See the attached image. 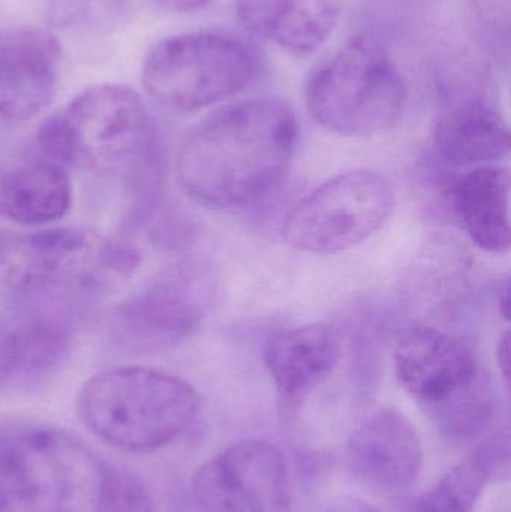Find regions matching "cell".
<instances>
[{
  "mask_svg": "<svg viewBox=\"0 0 511 512\" xmlns=\"http://www.w3.org/2000/svg\"><path fill=\"white\" fill-rule=\"evenodd\" d=\"M297 138L296 116L279 99L225 105L204 117L183 141L177 182L207 209H248L278 188L293 161Z\"/></svg>",
  "mask_w": 511,
  "mask_h": 512,
  "instance_id": "obj_1",
  "label": "cell"
},
{
  "mask_svg": "<svg viewBox=\"0 0 511 512\" xmlns=\"http://www.w3.org/2000/svg\"><path fill=\"white\" fill-rule=\"evenodd\" d=\"M131 243L83 228H51L0 236V301L12 316L80 321L117 280L140 265Z\"/></svg>",
  "mask_w": 511,
  "mask_h": 512,
  "instance_id": "obj_2",
  "label": "cell"
},
{
  "mask_svg": "<svg viewBox=\"0 0 511 512\" xmlns=\"http://www.w3.org/2000/svg\"><path fill=\"white\" fill-rule=\"evenodd\" d=\"M41 155L63 167L117 177L149 192L162 180L155 117L135 90L98 84L48 117L36 134Z\"/></svg>",
  "mask_w": 511,
  "mask_h": 512,
  "instance_id": "obj_3",
  "label": "cell"
},
{
  "mask_svg": "<svg viewBox=\"0 0 511 512\" xmlns=\"http://www.w3.org/2000/svg\"><path fill=\"white\" fill-rule=\"evenodd\" d=\"M195 388L158 369L117 367L90 378L78 394L84 426L126 453H152L179 438L197 418Z\"/></svg>",
  "mask_w": 511,
  "mask_h": 512,
  "instance_id": "obj_4",
  "label": "cell"
},
{
  "mask_svg": "<svg viewBox=\"0 0 511 512\" xmlns=\"http://www.w3.org/2000/svg\"><path fill=\"white\" fill-rule=\"evenodd\" d=\"M98 468L66 430L0 418V512H95Z\"/></svg>",
  "mask_w": 511,
  "mask_h": 512,
  "instance_id": "obj_5",
  "label": "cell"
},
{
  "mask_svg": "<svg viewBox=\"0 0 511 512\" xmlns=\"http://www.w3.org/2000/svg\"><path fill=\"white\" fill-rule=\"evenodd\" d=\"M305 102L312 119L342 137H369L401 122L407 87L380 42L354 36L309 75Z\"/></svg>",
  "mask_w": 511,
  "mask_h": 512,
  "instance_id": "obj_6",
  "label": "cell"
},
{
  "mask_svg": "<svg viewBox=\"0 0 511 512\" xmlns=\"http://www.w3.org/2000/svg\"><path fill=\"white\" fill-rule=\"evenodd\" d=\"M258 71V54L243 39L201 30L156 42L144 56L141 83L167 110L194 113L242 92Z\"/></svg>",
  "mask_w": 511,
  "mask_h": 512,
  "instance_id": "obj_7",
  "label": "cell"
},
{
  "mask_svg": "<svg viewBox=\"0 0 511 512\" xmlns=\"http://www.w3.org/2000/svg\"><path fill=\"white\" fill-rule=\"evenodd\" d=\"M212 294L203 262H179L111 307L105 331L117 348L132 354L171 351L200 330Z\"/></svg>",
  "mask_w": 511,
  "mask_h": 512,
  "instance_id": "obj_8",
  "label": "cell"
},
{
  "mask_svg": "<svg viewBox=\"0 0 511 512\" xmlns=\"http://www.w3.org/2000/svg\"><path fill=\"white\" fill-rule=\"evenodd\" d=\"M395 204L392 185L375 171L333 177L285 219V242L309 254H339L374 236Z\"/></svg>",
  "mask_w": 511,
  "mask_h": 512,
  "instance_id": "obj_9",
  "label": "cell"
},
{
  "mask_svg": "<svg viewBox=\"0 0 511 512\" xmlns=\"http://www.w3.org/2000/svg\"><path fill=\"white\" fill-rule=\"evenodd\" d=\"M192 496L209 512H290L287 459L267 441L231 445L198 468Z\"/></svg>",
  "mask_w": 511,
  "mask_h": 512,
  "instance_id": "obj_10",
  "label": "cell"
},
{
  "mask_svg": "<svg viewBox=\"0 0 511 512\" xmlns=\"http://www.w3.org/2000/svg\"><path fill=\"white\" fill-rule=\"evenodd\" d=\"M396 375L428 412L446 405L480 379L471 349L435 328H413L398 342Z\"/></svg>",
  "mask_w": 511,
  "mask_h": 512,
  "instance_id": "obj_11",
  "label": "cell"
},
{
  "mask_svg": "<svg viewBox=\"0 0 511 512\" xmlns=\"http://www.w3.org/2000/svg\"><path fill=\"white\" fill-rule=\"evenodd\" d=\"M347 463L351 474L371 492L401 495L422 471V441L404 415L384 409L357 427L348 442Z\"/></svg>",
  "mask_w": 511,
  "mask_h": 512,
  "instance_id": "obj_12",
  "label": "cell"
},
{
  "mask_svg": "<svg viewBox=\"0 0 511 512\" xmlns=\"http://www.w3.org/2000/svg\"><path fill=\"white\" fill-rule=\"evenodd\" d=\"M60 44L35 27L0 30V117L24 122L53 102L59 83Z\"/></svg>",
  "mask_w": 511,
  "mask_h": 512,
  "instance_id": "obj_13",
  "label": "cell"
},
{
  "mask_svg": "<svg viewBox=\"0 0 511 512\" xmlns=\"http://www.w3.org/2000/svg\"><path fill=\"white\" fill-rule=\"evenodd\" d=\"M339 339L326 324L278 331L267 340L264 364L288 405L302 402L335 369Z\"/></svg>",
  "mask_w": 511,
  "mask_h": 512,
  "instance_id": "obj_14",
  "label": "cell"
},
{
  "mask_svg": "<svg viewBox=\"0 0 511 512\" xmlns=\"http://www.w3.org/2000/svg\"><path fill=\"white\" fill-rule=\"evenodd\" d=\"M72 198L71 177L59 162L44 156L0 165V219L42 227L65 218Z\"/></svg>",
  "mask_w": 511,
  "mask_h": 512,
  "instance_id": "obj_15",
  "label": "cell"
},
{
  "mask_svg": "<svg viewBox=\"0 0 511 512\" xmlns=\"http://www.w3.org/2000/svg\"><path fill=\"white\" fill-rule=\"evenodd\" d=\"M434 140L438 153L458 167L500 161L510 149L506 120L479 95H453L444 101Z\"/></svg>",
  "mask_w": 511,
  "mask_h": 512,
  "instance_id": "obj_16",
  "label": "cell"
},
{
  "mask_svg": "<svg viewBox=\"0 0 511 512\" xmlns=\"http://www.w3.org/2000/svg\"><path fill=\"white\" fill-rule=\"evenodd\" d=\"M342 0H236L251 32L294 54L315 53L338 27Z\"/></svg>",
  "mask_w": 511,
  "mask_h": 512,
  "instance_id": "obj_17",
  "label": "cell"
},
{
  "mask_svg": "<svg viewBox=\"0 0 511 512\" xmlns=\"http://www.w3.org/2000/svg\"><path fill=\"white\" fill-rule=\"evenodd\" d=\"M510 173L507 168L482 165L465 174L453 189V206L471 242L489 254L509 252Z\"/></svg>",
  "mask_w": 511,
  "mask_h": 512,
  "instance_id": "obj_18",
  "label": "cell"
},
{
  "mask_svg": "<svg viewBox=\"0 0 511 512\" xmlns=\"http://www.w3.org/2000/svg\"><path fill=\"white\" fill-rule=\"evenodd\" d=\"M509 466V438L497 436L476 448L428 492L414 499L408 512H471L491 481L507 480Z\"/></svg>",
  "mask_w": 511,
  "mask_h": 512,
  "instance_id": "obj_19",
  "label": "cell"
},
{
  "mask_svg": "<svg viewBox=\"0 0 511 512\" xmlns=\"http://www.w3.org/2000/svg\"><path fill=\"white\" fill-rule=\"evenodd\" d=\"M438 429L453 442L473 441L488 429L494 415V396L488 382L479 381L446 405L429 412Z\"/></svg>",
  "mask_w": 511,
  "mask_h": 512,
  "instance_id": "obj_20",
  "label": "cell"
},
{
  "mask_svg": "<svg viewBox=\"0 0 511 512\" xmlns=\"http://www.w3.org/2000/svg\"><path fill=\"white\" fill-rule=\"evenodd\" d=\"M152 493L126 466L99 460L95 512H153Z\"/></svg>",
  "mask_w": 511,
  "mask_h": 512,
  "instance_id": "obj_21",
  "label": "cell"
},
{
  "mask_svg": "<svg viewBox=\"0 0 511 512\" xmlns=\"http://www.w3.org/2000/svg\"><path fill=\"white\" fill-rule=\"evenodd\" d=\"M15 346L14 331L9 319H0V387L14 381Z\"/></svg>",
  "mask_w": 511,
  "mask_h": 512,
  "instance_id": "obj_22",
  "label": "cell"
},
{
  "mask_svg": "<svg viewBox=\"0 0 511 512\" xmlns=\"http://www.w3.org/2000/svg\"><path fill=\"white\" fill-rule=\"evenodd\" d=\"M86 3L87 0H51L48 18L54 26H68L80 17Z\"/></svg>",
  "mask_w": 511,
  "mask_h": 512,
  "instance_id": "obj_23",
  "label": "cell"
},
{
  "mask_svg": "<svg viewBox=\"0 0 511 512\" xmlns=\"http://www.w3.org/2000/svg\"><path fill=\"white\" fill-rule=\"evenodd\" d=\"M212 0H158L162 8L176 14H192L206 8Z\"/></svg>",
  "mask_w": 511,
  "mask_h": 512,
  "instance_id": "obj_24",
  "label": "cell"
},
{
  "mask_svg": "<svg viewBox=\"0 0 511 512\" xmlns=\"http://www.w3.org/2000/svg\"><path fill=\"white\" fill-rule=\"evenodd\" d=\"M498 367L503 373L504 379L509 382L510 379V334L506 333L503 339L498 343L497 349Z\"/></svg>",
  "mask_w": 511,
  "mask_h": 512,
  "instance_id": "obj_25",
  "label": "cell"
},
{
  "mask_svg": "<svg viewBox=\"0 0 511 512\" xmlns=\"http://www.w3.org/2000/svg\"><path fill=\"white\" fill-rule=\"evenodd\" d=\"M329 512H374L366 505L360 502H344V504L336 505Z\"/></svg>",
  "mask_w": 511,
  "mask_h": 512,
  "instance_id": "obj_26",
  "label": "cell"
},
{
  "mask_svg": "<svg viewBox=\"0 0 511 512\" xmlns=\"http://www.w3.org/2000/svg\"><path fill=\"white\" fill-rule=\"evenodd\" d=\"M509 291V282L506 280V282L503 283V286H500V295H503V297H500V309L506 319H509Z\"/></svg>",
  "mask_w": 511,
  "mask_h": 512,
  "instance_id": "obj_27",
  "label": "cell"
}]
</instances>
